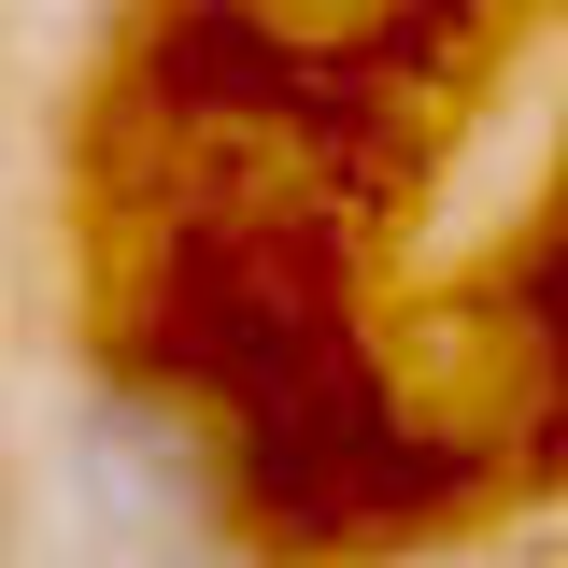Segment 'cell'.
Here are the masks:
<instances>
[{
    "instance_id": "6da1fadb",
    "label": "cell",
    "mask_w": 568,
    "mask_h": 568,
    "mask_svg": "<svg viewBox=\"0 0 568 568\" xmlns=\"http://www.w3.org/2000/svg\"><path fill=\"white\" fill-rule=\"evenodd\" d=\"M85 497H100V526L171 540L200 511V440H185V413L171 398H100L85 413Z\"/></svg>"
}]
</instances>
